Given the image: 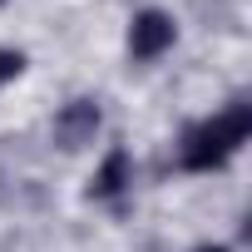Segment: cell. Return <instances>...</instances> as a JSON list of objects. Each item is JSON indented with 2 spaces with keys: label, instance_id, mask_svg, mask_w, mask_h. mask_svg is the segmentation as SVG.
I'll return each instance as SVG.
<instances>
[{
  "label": "cell",
  "instance_id": "1",
  "mask_svg": "<svg viewBox=\"0 0 252 252\" xmlns=\"http://www.w3.org/2000/svg\"><path fill=\"white\" fill-rule=\"evenodd\" d=\"M247 134H252V109H247V104H232V109H222L218 119H203L198 129L183 134L178 163H183L188 173H213V168H222V163L247 144Z\"/></svg>",
  "mask_w": 252,
  "mask_h": 252
},
{
  "label": "cell",
  "instance_id": "2",
  "mask_svg": "<svg viewBox=\"0 0 252 252\" xmlns=\"http://www.w3.org/2000/svg\"><path fill=\"white\" fill-rule=\"evenodd\" d=\"M99 104L94 99H74V104H64L60 114H55V144L60 149H84L94 134H99Z\"/></svg>",
  "mask_w": 252,
  "mask_h": 252
},
{
  "label": "cell",
  "instance_id": "3",
  "mask_svg": "<svg viewBox=\"0 0 252 252\" xmlns=\"http://www.w3.org/2000/svg\"><path fill=\"white\" fill-rule=\"evenodd\" d=\"M168 45H173V20H168L163 10L134 15V25H129V50H134V60H158Z\"/></svg>",
  "mask_w": 252,
  "mask_h": 252
},
{
  "label": "cell",
  "instance_id": "4",
  "mask_svg": "<svg viewBox=\"0 0 252 252\" xmlns=\"http://www.w3.org/2000/svg\"><path fill=\"white\" fill-rule=\"evenodd\" d=\"M124 183H129V154L114 149V154L99 163V173H94L89 193H94V198H119V193H124Z\"/></svg>",
  "mask_w": 252,
  "mask_h": 252
},
{
  "label": "cell",
  "instance_id": "5",
  "mask_svg": "<svg viewBox=\"0 0 252 252\" xmlns=\"http://www.w3.org/2000/svg\"><path fill=\"white\" fill-rule=\"evenodd\" d=\"M20 69H25V55L20 50H0V84H10Z\"/></svg>",
  "mask_w": 252,
  "mask_h": 252
},
{
  "label": "cell",
  "instance_id": "6",
  "mask_svg": "<svg viewBox=\"0 0 252 252\" xmlns=\"http://www.w3.org/2000/svg\"><path fill=\"white\" fill-rule=\"evenodd\" d=\"M198 252H227V247H198Z\"/></svg>",
  "mask_w": 252,
  "mask_h": 252
}]
</instances>
